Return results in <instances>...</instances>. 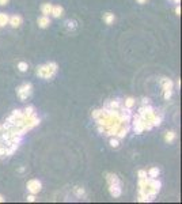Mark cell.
I'll use <instances>...</instances> for the list:
<instances>
[{
	"instance_id": "obj_27",
	"label": "cell",
	"mask_w": 182,
	"mask_h": 204,
	"mask_svg": "<svg viewBox=\"0 0 182 204\" xmlns=\"http://www.w3.org/2000/svg\"><path fill=\"white\" fill-rule=\"evenodd\" d=\"M171 95H173V90H171V91H164V98H166L167 101L171 98Z\"/></svg>"
},
{
	"instance_id": "obj_10",
	"label": "cell",
	"mask_w": 182,
	"mask_h": 204,
	"mask_svg": "<svg viewBox=\"0 0 182 204\" xmlns=\"http://www.w3.org/2000/svg\"><path fill=\"white\" fill-rule=\"evenodd\" d=\"M159 173H160V170L158 169V167H151V169L148 170L147 175H148V177H151V178H156L159 175Z\"/></svg>"
},
{
	"instance_id": "obj_7",
	"label": "cell",
	"mask_w": 182,
	"mask_h": 204,
	"mask_svg": "<svg viewBox=\"0 0 182 204\" xmlns=\"http://www.w3.org/2000/svg\"><path fill=\"white\" fill-rule=\"evenodd\" d=\"M49 24H51V19H49V16L42 15V16H41V18L38 19V26H40V27L45 29V27H48Z\"/></svg>"
},
{
	"instance_id": "obj_12",
	"label": "cell",
	"mask_w": 182,
	"mask_h": 204,
	"mask_svg": "<svg viewBox=\"0 0 182 204\" xmlns=\"http://www.w3.org/2000/svg\"><path fill=\"white\" fill-rule=\"evenodd\" d=\"M103 19H105V22H106V24H111L114 22V14H111V12H106L105 15H103Z\"/></svg>"
},
{
	"instance_id": "obj_26",
	"label": "cell",
	"mask_w": 182,
	"mask_h": 204,
	"mask_svg": "<svg viewBox=\"0 0 182 204\" xmlns=\"http://www.w3.org/2000/svg\"><path fill=\"white\" fill-rule=\"evenodd\" d=\"M147 177V171L146 170H140L139 171V178H146Z\"/></svg>"
},
{
	"instance_id": "obj_9",
	"label": "cell",
	"mask_w": 182,
	"mask_h": 204,
	"mask_svg": "<svg viewBox=\"0 0 182 204\" xmlns=\"http://www.w3.org/2000/svg\"><path fill=\"white\" fill-rule=\"evenodd\" d=\"M106 180H107V182H109V185L110 184H118V185H121V182H120V180H118V177L115 174L107 173L106 174Z\"/></svg>"
},
{
	"instance_id": "obj_20",
	"label": "cell",
	"mask_w": 182,
	"mask_h": 204,
	"mask_svg": "<svg viewBox=\"0 0 182 204\" xmlns=\"http://www.w3.org/2000/svg\"><path fill=\"white\" fill-rule=\"evenodd\" d=\"M120 106H121V104H120V101H111L110 104H109V108L110 109H120Z\"/></svg>"
},
{
	"instance_id": "obj_3",
	"label": "cell",
	"mask_w": 182,
	"mask_h": 204,
	"mask_svg": "<svg viewBox=\"0 0 182 204\" xmlns=\"http://www.w3.org/2000/svg\"><path fill=\"white\" fill-rule=\"evenodd\" d=\"M27 189L30 191V193L37 195L41 191V182L38 180H30V181L27 182Z\"/></svg>"
},
{
	"instance_id": "obj_23",
	"label": "cell",
	"mask_w": 182,
	"mask_h": 204,
	"mask_svg": "<svg viewBox=\"0 0 182 204\" xmlns=\"http://www.w3.org/2000/svg\"><path fill=\"white\" fill-rule=\"evenodd\" d=\"M6 148H7V147L4 146L2 142H0V157H4V155H6Z\"/></svg>"
},
{
	"instance_id": "obj_13",
	"label": "cell",
	"mask_w": 182,
	"mask_h": 204,
	"mask_svg": "<svg viewBox=\"0 0 182 204\" xmlns=\"http://www.w3.org/2000/svg\"><path fill=\"white\" fill-rule=\"evenodd\" d=\"M8 15L7 14H4V12H0V27H3V26H6V24L8 23Z\"/></svg>"
},
{
	"instance_id": "obj_18",
	"label": "cell",
	"mask_w": 182,
	"mask_h": 204,
	"mask_svg": "<svg viewBox=\"0 0 182 204\" xmlns=\"http://www.w3.org/2000/svg\"><path fill=\"white\" fill-rule=\"evenodd\" d=\"M18 68H19L20 72H26L27 68H29V65H27V63H24V61H20V63L18 64Z\"/></svg>"
},
{
	"instance_id": "obj_1",
	"label": "cell",
	"mask_w": 182,
	"mask_h": 204,
	"mask_svg": "<svg viewBox=\"0 0 182 204\" xmlns=\"http://www.w3.org/2000/svg\"><path fill=\"white\" fill-rule=\"evenodd\" d=\"M56 71H57V64L48 63L45 65H41V67L37 69V75L40 78H44V79H51V78L55 76Z\"/></svg>"
},
{
	"instance_id": "obj_28",
	"label": "cell",
	"mask_w": 182,
	"mask_h": 204,
	"mask_svg": "<svg viewBox=\"0 0 182 204\" xmlns=\"http://www.w3.org/2000/svg\"><path fill=\"white\" fill-rule=\"evenodd\" d=\"M34 200H35V197H34V195H30V196H27V201H34Z\"/></svg>"
},
{
	"instance_id": "obj_22",
	"label": "cell",
	"mask_w": 182,
	"mask_h": 204,
	"mask_svg": "<svg viewBox=\"0 0 182 204\" xmlns=\"http://www.w3.org/2000/svg\"><path fill=\"white\" fill-rule=\"evenodd\" d=\"M75 195L78 196V197H82V196L84 195V189L83 188H79V186L75 188Z\"/></svg>"
},
{
	"instance_id": "obj_5",
	"label": "cell",
	"mask_w": 182,
	"mask_h": 204,
	"mask_svg": "<svg viewBox=\"0 0 182 204\" xmlns=\"http://www.w3.org/2000/svg\"><path fill=\"white\" fill-rule=\"evenodd\" d=\"M8 23H10L12 27H19L20 23H22V18H20L19 15H14L8 19Z\"/></svg>"
},
{
	"instance_id": "obj_16",
	"label": "cell",
	"mask_w": 182,
	"mask_h": 204,
	"mask_svg": "<svg viewBox=\"0 0 182 204\" xmlns=\"http://www.w3.org/2000/svg\"><path fill=\"white\" fill-rule=\"evenodd\" d=\"M160 122H162V116H154V118H152V125L154 126H159Z\"/></svg>"
},
{
	"instance_id": "obj_33",
	"label": "cell",
	"mask_w": 182,
	"mask_h": 204,
	"mask_svg": "<svg viewBox=\"0 0 182 204\" xmlns=\"http://www.w3.org/2000/svg\"><path fill=\"white\" fill-rule=\"evenodd\" d=\"M24 171V167H19V173H23Z\"/></svg>"
},
{
	"instance_id": "obj_8",
	"label": "cell",
	"mask_w": 182,
	"mask_h": 204,
	"mask_svg": "<svg viewBox=\"0 0 182 204\" xmlns=\"http://www.w3.org/2000/svg\"><path fill=\"white\" fill-rule=\"evenodd\" d=\"M162 84L164 91H171L173 90V82L170 79H167V78H162Z\"/></svg>"
},
{
	"instance_id": "obj_15",
	"label": "cell",
	"mask_w": 182,
	"mask_h": 204,
	"mask_svg": "<svg viewBox=\"0 0 182 204\" xmlns=\"http://www.w3.org/2000/svg\"><path fill=\"white\" fill-rule=\"evenodd\" d=\"M33 113H34V108H33V106H27V108L24 109V112H23V114H24V118L30 117Z\"/></svg>"
},
{
	"instance_id": "obj_21",
	"label": "cell",
	"mask_w": 182,
	"mask_h": 204,
	"mask_svg": "<svg viewBox=\"0 0 182 204\" xmlns=\"http://www.w3.org/2000/svg\"><path fill=\"white\" fill-rule=\"evenodd\" d=\"M12 116L15 118H24V114H23L22 110H14V112H12Z\"/></svg>"
},
{
	"instance_id": "obj_35",
	"label": "cell",
	"mask_w": 182,
	"mask_h": 204,
	"mask_svg": "<svg viewBox=\"0 0 182 204\" xmlns=\"http://www.w3.org/2000/svg\"><path fill=\"white\" fill-rule=\"evenodd\" d=\"M174 2H175V3H177V4H178V3H179V2H181V0H174Z\"/></svg>"
},
{
	"instance_id": "obj_34",
	"label": "cell",
	"mask_w": 182,
	"mask_h": 204,
	"mask_svg": "<svg viewBox=\"0 0 182 204\" xmlns=\"http://www.w3.org/2000/svg\"><path fill=\"white\" fill-rule=\"evenodd\" d=\"M2 201H4V199H3V196H0V203Z\"/></svg>"
},
{
	"instance_id": "obj_29",
	"label": "cell",
	"mask_w": 182,
	"mask_h": 204,
	"mask_svg": "<svg viewBox=\"0 0 182 204\" xmlns=\"http://www.w3.org/2000/svg\"><path fill=\"white\" fill-rule=\"evenodd\" d=\"M150 104V99L148 98H143V105H148Z\"/></svg>"
},
{
	"instance_id": "obj_6",
	"label": "cell",
	"mask_w": 182,
	"mask_h": 204,
	"mask_svg": "<svg viewBox=\"0 0 182 204\" xmlns=\"http://www.w3.org/2000/svg\"><path fill=\"white\" fill-rule=\"evenodd\" d=\"M63 7H60V6H53L52 7V12H51V15L52 16H55V18H60V16H63Z\"/></svg>"
},
{
	"instance_id": "obj_31",
	"label": "cell",
	"mask_w": 182,
	"mask_h": 204,
	"mask_svg": "<svg viewBox=\"0 0 182 204\" xmlns=\"http://www.w3.org/2000/svg\"><path fill=\"white\" fill-rule=\"evenodd\" d=\"M175 12H177V15H179V14H181V8L177 7V8H175Z\"/></svg>"
},
{
	"instance_id": "obj_32",
	"label": "cell",
	"mask_w": 182,
	"mask_h": 204,
	"mask_svg": "<svg viewBox=\"0 0 182 204\" xmlns=\"http://www.w3.org/2000/svg\"><path fill=\"white\" fill-rule=\"evenodd\" d=\"M146 2H147V0H137V3H140V4H144Z\"/></svg>"
},
{
	"instance_id": "obj_11",
	"label": "cell",
	"mask_w": 182,
	"mask_h": 204,
	"mask_svg": "<svg viewBox=\"0 0 182 204\" xmlns=\"http://www.w3.org/2000/svg\"><path fill=\"white\" fill-rule=\"evenodd\" d=\"M52 7H53V6H52L51 3H45L44 6H42V8H41V10H42V14H44V15H46V16H48V15H51V12H52Z\"/></svg>"
},
{
	"instance_id": "obj_19",
	"label": "cell",
	"mask_w": 182,
	"mask_h": 204,
	"mask_svg": "<svg viewBox=\"0 0 182 204\" xmlns=\"http://www.w3.org/2000/svg\"><path fill=\"white\" fill-rule=\"evenodd\" d=\"M133 105H135V99H133V98H126V99H125V105H124V106L128 108V109H132V106H133Z\"/></svg>"
},
{
	"instance_id": "obj_24",
	"label": "cell",
	"mask_w": 182,
	"mask_h": 204,
	"mask_svg": "<svg viewBox=\"0 0 182 204\" xmlns=\"http://www.w3.org/2000/svg\"><path fill=\"white\" fill-rule=\"evenodd\" d=\"M67 27L69 29V30H73V29L76 27V24H75V22H72V20H68V22H67Z\"/></svg>"
},
{
	"instance_id": "obj_14",
	"label": "cell",
	"mask_w": 182,
	"mask_h": 204,
	"mask_svg": "<svg viewBox=\"0 0 182 204\" xmlns=\"http://www.w3.org/2000/svg\"><path fill=\"white\" fill-rule=\"evenodd\" d=\"M175 139V132H167L166 135H164V140H166L167 143L173 142Z\"/></svg>"
},
{
	"instance_id": "obj_17",
	"label": "cell",
	"mask_w": 182,
	"mask_h": 204,
	"mask_svg": "<svg viewBox=\"0 0 182 204\" xmlns=\"http://www.w3.org/2000/svg\"><path fill=\"white\" fill-rule=\"evenodd\" d=\"M110 146L113 147V148H117V147L120 146V140L115 136H111V139H110Z\"/></svg>"
},
{
	"instance_id": "obj_30",
	"label": "cell",
	"mask_w": 182,
	"mask_h": 204,
	"mask_svg": "<svg viewBox=\"0 0 182 204\" xmlns=\"http://www.w3.org/2000/svg\"><path fill=\"white\" fill-rule=\"evenodd\" d=\"M8 2H10V0H0V6H6Z\"/></svg>"
},
{
	"instance_id": "obj_2",
	"label": "cell",
	"mask_w": 182,
	"mask_h": 204,
	"mask_svg": "<svg viewBox=\"0 0 182 204\" xmlns=\"http://www.w3.org/2000/svg\"><path fill=\"white\" fill-rule=\"evenodd\" d=\"M16 93H18V97L22 101L27 99V98L30 97V94H31V84L30 83H24L23 86H20V87L16 90Z\"/></svg>"
},
{
	"instance_id": "obj_4",
	"label": "cell",
	"mask_w": 182,
	"mask_h": 204,
	"mask_svg": "<svg viewBox=\"0 0 182 204\" xmlns=\"http://www.w3.org/2000/svg\"><path fill=\"white\" fill-rule=\"evenodd\" d=\"M109 192L113 197H120L121 196V185H118V184H110Z\"/></svg>"
},
{
	"instance_id": "obj_25",
	"label": "cell",
	"mask_w": 182,
	"mask_h": 204,
	"mask_svg": "<svg viewBox=\"0 0 182 204\" xmlns=\"http://www.w3.org/2000/svg\"><path fill=\"white\" fill-rule=\"evenodd\" d=\"M93 117L95 118V120H97L98 117H101V109H99V110H94V112H93Z\"/></svg>"
}]
</instances>
